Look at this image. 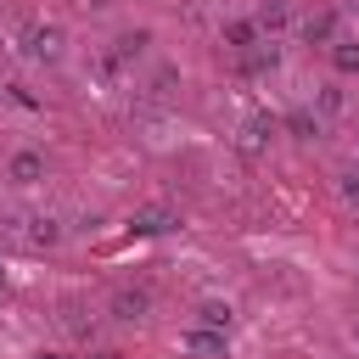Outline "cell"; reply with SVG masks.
<instances>
[{
  "label": "cell",
  "instance_id": "cell-1",
  "mask_svg": "<svg viewBox=\"0 0 359 359\" xmlns=\"http://www.w3.org/2000/svg\"><path fill=\"white\" fill-rule=\"evenodd\" d=\"M62 39H67V34H62L56 22H39V28H28V56H34V62H56V56H62Z\"/></svg>",
  "mask_w": 359,
  "mask_h": 359
},
{
  "label": "cell",
  "instance_id": "cell-2",
  "mask_svg": "<svg viewBox=\"0 0 359 359\" xmlns=\"http://www.w3.org/2000/svg\"><path fill=\"white\" fill-rule=\"evenodd\" d=\"M6 174H11V185H39V180H45V157H39V151H17V157L6 163Z\"/></svg>",
  "mask_w": 359,
  "mask_h": 359
},
{
  "label": "cell",
  "instance_id": "cell-3",
  "mask_svg": "<svg viewBox=\"0 0 359 359\" xmlns=\"http://www.w3.org/2000/svg\"><path fill=\"white\" fill-rule=\"evenodd\" d=\"M196 320H202V331H219V337H224L236 314H230V303H219V297H208V303L196 309Z\"/></svg>",
  "mask_w": 359,
  "mask_h": 359
},
{
  "label": "cell",
  "instance_id": "cell-4",
  "mask_svg": "<svg viewBox=\"0 0 359 359\" xmlns=\"http://www.w3.org/2000/svg\"><path fill=\"white\" fill-rule=\"evenodd\" d=\"M135 230L140 236H163V230H174V213L168 208H140L135 213Z\"/></svg>",
  "mask_w": 359,
  "mask_h": 359
},
{
  "label": "cell",
  "instance_id": "cell-5",
  "mask_svg": "<svg viewBox=\"0 0 359 359\" xmlns=\"http://www.w3.org/2000/svg\"><path fill=\"white\" fill-rule=\"evenodd\" d=\"M185 353H196V359H219V353H224V337H219V331H191V337H185Z\"/></svg>",
  "mask_w": 359,
  "mask_h": 359
},
{
  "label": "cell",
  "instance_id": "cell-6",
  "mask_svg": "<svg viewBox=\"0 0 359 359\" xmlns=\"http://www.w3.org/2000/svg\"><path fill=\"white\" fill-rule=\"evenodd\" d=\"M112 314H118V320H140V314H146V292H118V297H112Z\"/></svg>",
  "mask_w": 359,
  "mask_h": 359
},
{
  "label": "cell",
  "instance_id": "cell-7",
  "mask_svg": "<svg viewBox=\"0 0 359 359\" xmlns=\"http://www.w3.org/2000/svg\"><path fill=\"white\" fill-rule=\"evenodd\" d=\"M331 62H337V73H353V67H359V45H353V39H337Z\"/></svg>",
  "mask_w": 359,
  "mask_h": 359
},
{
  "label": "cell",
  "instance_id": "cell-8",
  "mask_svg": "<svg viewBox=\"0 0 359 359\" xmlns=\"http://www.w3.org/2000/svg\"><path fill=\"white\" fill-rule=\"evenodd\" d=\"M286 129L309 140V135H320V118H314V112H292V118H286Z\"/></svg>",
  "mask_w": 359,
  "mask_h": 359
},
{
  "label": "cell",
  "instance_id": "cell-9",
  "mask_svg": "<svg viewBox=\"0 0 359 359\" xmlns=\"http://www.w3.org/2000/svg\"><path fill=\"white\" fill-rule=\"evenodd\" d=\"M140 50H146V34H123V39H118V56H123V62L140 56Z\"/></svg>",
  "mask_w": 359,
  "mask_h": 359
},
{
  "label": "cell",
  "instance_id": "cell-10",
  "mask_svg": "<svg viewBox=\"0 0 359 359\" xmlns=\"http://www.w3.org/2000/svg\"><path fill=\"white\" fill-rule=\"evenodd\" d=\"M331 28H337L331 17H309V28H303V34H309V39H331Z\"/></svg>",
  "mask_w": 359,
  "mask_h": 359
},
{
  "label": "cell",
  "instance_id": "cell-11",
  "mask_svg": "<svg viewBox=\"0 0 359 359\" xmlns=\"http://www.w3.org/2000/svg\"><path fill=\"white\" fill-rule=\"evenodd\" d=\"M258 146H264V123H247L241 129V151H258Z\"/></svg>",
  "mask_w": 359,
  "mask_h": 359
},
{
  "label": "cell",
  "instance_id": "cell-12",
  "mask_svg": "<svg viewBox=\"0 0 359 359\" xmlns=\"http://www.w3.org/2000/svg\"><path fill=\"white\" fill-rule=\"evenodd\" d=\"M34 241L50 247V241H56V224H50V219H34Z\"/></svg>",
  "mask_w": 359,
  "mask_h": 359
},
{
  "label": "cell",
  "instance_id": "cell-13",
  "mask_svg": "<svg viewBox=\"0 0 359 359\" xmlns=\"http://www.w3.org/2000/svg\"><path fill=\"white\" fill-rule=\"evenodd\" d=\"M337 107H342V90H337V84H331V90H325V95H320V112H337Z\"/></svg>",
  "mask_w": 359,
  "mask_h": 359
},
{
  "label": "cell",
  "instance_id": "cell-14",
  "mask_svg": "<svg viewBox=\"0 0 359 359\" xmlns=\"http://www.w3.org/2000/svg\"><path fill=\"white\" fill-rule=\"evenodd\" d=\"M342 196H348V202H359V174H348V180H342Z\"/></svg>",
  "mask_w": 359,
  "mask_h": 359
}]
</instances>
